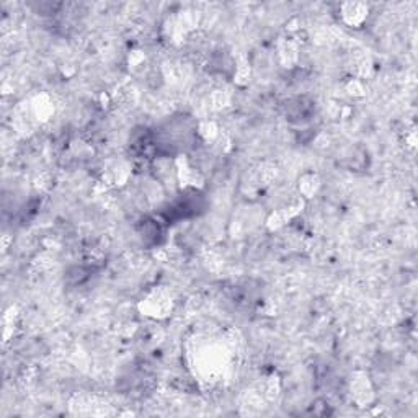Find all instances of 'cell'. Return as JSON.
I'll return each mask as SVG.
<instances>
[{"instance_id":"6da1fadb","label":"cell","mask_w":418,"mask_h":418,"mask_svg":"<svg viewBox=\"0 0 418 418\" xmlns=\"http://www.w3.org/2000/svg\"><path fill=\"white\" fill-rule=\"evenodd\" d=\"M284 113L288 118L294 123H305L312 118L314 115V103L307 97H296L291 98L284 105Z\"/></svg>"},{"instance_id":"7a4b0ae2","label":"cell","mask_w":418,"mask_h":418,"mask_svg":"<svg viewBox=\"0 0 418 418\" xmlns=\"http://www.w3.org/2000/svg\"><path fill=\"white\" fill-rule=\"evenodd\" d=\"M172 310V299L167 292L155 291L144 301V312L150 317H165Z\"/></svg>"},{"instance_id":"3957f363","label":"cell","mask_w":418,"mask_h":418,"mask_svg":"<svg viewBox=\"0 0 418 418\" xmlns=\"http://www.w3.org/2000/svg\"><path fill=\"white\" fill-rule=\"evenodd\" d=\"M340 14H342V19L347 25H350V27H360V25L368 19L369 7L361 2L342 3V5H340Z\"/></svg>"}]
</instances>
